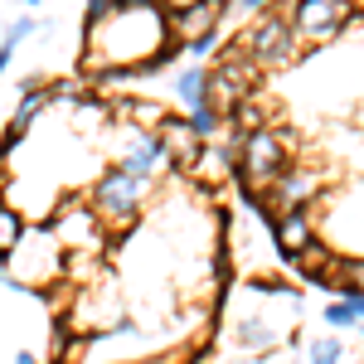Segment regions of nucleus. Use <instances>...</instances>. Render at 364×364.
Listing matches in <instances>:
<instances>
[{"label":"nucleus","mask_w":364,"mask_h":364,"mask_svg":"<svg viewBox=\"0 0 364 364\" xmlns=\"http://www.w3.org/2000/svg\"><path fill=\"white\" fill-rule=\"evenodd\" d=\"M316 238V224H311V209H282L277 224H272V243H277L282 257H296Z\"/></svg>","instance_id":"1a4fd4ad"},{"label":"nucleus","mask_w":364,"mask_h":364,"mask_svg":"<svg viewBox=\"0 0 364 364\" xmlns=\"http://www.w3.org/2000/svg\"><path fill=\"white\" fill-rule=\"evenodd\" d=\"M0 282H10V277H5V262H0Z\"/></svg>","instance_id":"cd10ccee"},{"label":"nucleus","mask_w":364,"mask_h":364,"mask_svg":"<svg viewBox=\"0 0 364 364\" xmlns=\"http://www.w3.org/2000/svg\"><path fill=\"white\" fill-rule=\"evenodd\" d=\"M291 267H296V277L306 282H321L326 291H340V257L331 243H321V238H311L306 248L291 257Z\"/></svg>","instance_id":"6e6552de"},{"label":"nucleus","mask_w":364,"mask_h":364,"mask_svg":"<svg viewBox=\"0 0 364 364\" xmlns=\"http://www.w3.org/2000/svg\"><path fill=\"white\" fill-rule=\"evenodd\" d=\"M166 15H180V10H195V5H204V0H156Z\"/></svg>","instance_id":"4be33fe9"},{"label":"nucleus","mask_w":364,"mask_h":364,"mask_svg":"<svg viewBox=\"0 0 364 364\" xmlns=\"http://www.w3.org/2000/svg\"><path fill=\"white\" fill-rule=\"evenodd\" d=\"M10 58H15V49H10V44H0V78H5V68H10Z\"/></svg>","instance_id":"5701e85b"},{"label":"nucleus","mask_w":364,"mask_h":364,"mask_svg":"<svg viewBox=\"0 0 364 364\" xmlns=\"http://www.w3.org/2000/svg\"><path fill=\"white\" fill-rule=\"evenodd\" d=\"M49 233L63 243V252H73V248L92 252L97 243H102V219H97V209H92V204H78V199L68 195L63 204H58V214H54V224H49Z\"/></svg>","instance_id":"39448f33"},{"label":"nucleus","mask_w":364,"mask_h":364,"mask_svg":"<svg viewBox=\"0 0 364 364\" xmlns=\"http://www.w3.org/2000/svg\"><path fill=\"white\" fill-rule=\"evenodd\" d=\"M326 326H340V331H350V326H364L360 306L350 301V296H336L331 306H326Z\"/></svg>","instance_id":"2eb2a0df"},{"label":"nucleus","mask_w":364,"mask_h":364,"mask_svg":"<svg viewBox=\"0 0 364 364\" xmlns=\"http://www.w3.org/2000/svg\"><path fill=\"white\" fill-rule=\"evenodd\" d=\"M34 29H39V20H34V15H20L15 25L5 29V39H0V44H10V49H15V44H25V39L34 34Z\"/></svg>","instance_id":"6ab92c4d"},{"label":"nucleus","mask_w":364,"mask_h":364,"mask_svg":"<svg viewBox=\"0 0 364 364\" xmlns=\"http://www.w3.org/2000/svg\"><path fill=\"white\" fill-rule=\"evenodd\" d=\"M190 117V127H195V136L209 146V141H219V132H228V117L214 107V102H204V107H195V112H185Z\"/></svg>","instance_id":"4468645a"},{"label":"nucleus","mask_w":364,"mask_h":364,"mask_svg":"<svg viewBox=\"0 0 364 364\" xmlns=\"http://www.w3.org/2000/svg\"><path fill=\"white\" fill-rule=\"evenodd\" d=\"M306 360L311 364H345V345H340L336 336H321V340H311Z\"/></svg>","instance_id":"dca6fc26"},{"label":"nucleus","mask_w":364,"mask_h":364,"mask_svg":"<svg viewBox=\"0 0 364 364\" xmlns=\"http://www.w3.org/2000/svg\"><path fill=\"white\" fill-rule=\"evenodd\" d=\"M350 0H291L287 5V25L296 34V44H331L340 29L350 25Z\"/></svg>","instance_id":"7ed1b4c3"},{"label":"nucleus","mask_w":364,"mask_h":364,"mask_svg":"<svg viewBox=\"0 0 364 364\" xmlns=\"http://www.w3.org/2000/svg\"><path fill=\"white\" fill-rule=\"evenodd\" d=\"M350 10H355V15H360V10H364V0H350Z\"/></svg>","instance_id":"a878e982"},{"label":"nucleus","mask_w":364,"mask_h":364,"mask_svg":"<svg viewBox=\"0 0 364 364\" xmlns=\"http://www.w3.org/2000/svg\"><path fill=\"white\" fill-rule=\"evenodd\" d=\"M238 5H243L248 15H267V10H277L282 0H238Z\"/></svg>","instance_id":"412c9836"},{"label":"nucleus","mask_w":364,"mask_h":364,"mask_svg":"<svg viewBox=\"0 0 364 364\" xmlns=\"http://www.w3.org/2000/svg\"><path fill=\"white\" fill-rule=\"evenodd\" d=\"M350 301H355V306H360V316H364V291H355V296H350Z\"/></svg>","instance_id":"393cba45"},{"label":"nucleus","mask_w":364,"mask_h":364,"mask_svg":"<svg viewBox=\"0 0 364 364\" xmlns=\"http://www.w3.org/2000/svg\"><path fill=\"white\" fill-rule=\"evenodd\" d=\"M175 97L185 102V112H195L209 102V68L204 63H185L180 73H175Z\"/></svg>","instance_id":"9d476101"},{"label":"nucleus","mask_w":364,"mask_h":364,"mask_svg":"<svg viewBox=\"0 0 364 364\" xmlns=\"http://www.w3.org/2000/svg\"><path fill=\"white\" fill-rule=\"evenodd\" d=\"M364 291V257H340V296Z\"/></svg>","instance_id":"a211bd4d"},{"label":"nucleus","mask_w":364,"mask_h":364,"mask_svg":"<svg viewBox=\"0 0 364 364\" xmlns=\"http://www.w3.org/2000/svg\"><path fill=\"white\" fill-rule=\"evenodd\" d=\"M20 146H25V132H20V127H5V132H0V166H5Z\"/></svg>","instance_id":"aec40b11"},{"label":"nucleus","mask_w":364,"mask_h":364,"mask_svg":"<svg viewBox=\"0 0 364 364\" xmlns=\"http://www.w3.org/2000/svg\"><path fill=\"white\" fill-rule=\"evenodd\" d=\"M15 364H39V360H34L29 350H20V355H15Z\"/></svg>","instance_id":"b1692460"},{"label":"nucleus","mask_w":364,"mask_h":364,"mask_svg":"<svg viewBox=\"0 0 364 364\" xmlns=\"http://www.w3.org/2000/svg\"><path fill=\"white\" fill-rule=\"evenodd\" d=\"M49 107V87L44 83H20V102H15V117H10V127H20V132H29V122Z\"/></svg>","instance_id":"f8f14e48"},{"label":"nucleus","mask_w":364,"mask_h":364,"mask_svg":"<svg viewBox=\"0 0 364 364\" xmlns=\"http://www.w3.org/2000/svg\"><path fill=\"white\" fill-rule=\"evenodd\" d=\"M117 10H122V0H87V10H83V34L102 29V25L117 15Z\"/></svg>","instance_id":"f3484780"},{"label":"nucleus","mask_w":364,"mask_h":364,"mask_svg":"<svg viewBox=\"0 0 364 364\" xmlns=\"http://www.w3.org/2000/svg\"><path fill=\"white\" fill-rule=\"evenodd\" d=\"M151 185L156 180H136V175H122V170H102L87 190V204L97 209V219L107 233H127V228L141 219V204L151 199Z\"/></svg>","instance_id":"f257e3e1"},{"label":"nucleus","mask_w":364,"mask_h":364,"mask_svg":"<svg viewBox=\"0 0 364 364\" xmlns=\"http://www.w3.org/2000/svg\"><path fill=\"white\" fill-rule=\"evenodd\" d=\"M228 49L248 54L252 63L267 73V68H287V63H296V34H291V25H287V15L267 10V15H257L238 39H228Z\"/></svg>","instance_id":"f03ea898"},{"label":"nucleus","mask_w":364,"mask_h":364,"mask_svg":"<svg viewBox=\"0 0 364 364\" xmlns=\"http://www.w3.org/2000/svg\"><path fill=\"white\" fill-rule=\"evenodd\" d=\"M185 364H190V360H185Z\"/></svg>","instance_id":"c85d7f7f"},{"label":"nucleus","mask_w":364,"mask_h":364,"mask_svg":"<svg viewBox=\"0 0 364 364\" xmlns=\"http://www.w3.org/2000/svg\"><path fill=\"white\" fill-rule=\"evenodd\" d=\"M267 127V107H262V92H252L243 97L233 112H228V132H238V136H248V132H262Z\"/></svg>","instance_id":"ddd939ff"},{"label":"nucleus","mask_w":364,"mask_h":364,"mask_svg":"<svg viewBox=\"0 0 364 364\" xmlns=\"http://www.w3.org/2000/svg\"><path fill=\"white\" fill-rule=\"evenodd\" d=\"M156 136H161V146H166V156H170V166H175V170H195L204 141L195 136L190 117H166V122L156 127Z\"/></svg>","instance_id":"0eeeda50"},{"label":"nucleus","mask_w":364,"mask_h":364,"mask_svg":"<svg viewBox=\"0 0 364 364\" xmlns=\"http://www.w3.org/2000/svg\"><path fill=\"white\" fill-rule=\"evenodd\" d=\"M122 5H151V0H122Z\"/></svg>","instance_id":"bb28decb"},{"label":"nucleus","mask_w":364,"mask_h":364,"mask_svg":"<svg viewBox=\"0 0 364 364\" xmlns=\"http://www.w3.org/2000/svg\"><path fill=\"white\" fill-rule=\"evenodd\" d=\"M122 132H127V151H122L117 170H122V175H136V180H156V175L170 166L161 136H156V132H141V127H122Z\"/></svg>","instance_id":"423d86ee"},{"label":"nucleus","mask_w":364,"mask_h":364,"mask_svg":"<svg viewBox=\"0 0 364 364\" xmlns=\"http://www.w3.org/2000/svg\"><path fill=\"white\" fill-rule=\"evenodd\" d=\"M228 10V0H204L195 10H180V15H166L170 25V39L185 49V54H204L219 34V15Z\"/></svg>","instance_id":"20e7f679"},{"label":"nucleus","mask_w":364,"mask_h":364,"mask_svg":"<svg viewBox=\"0 0 364 364\" xmlns=\"http://www.w3.org/2000/svg\"><path fill=\"white\" fill-rule=\"evenodd\" d=\"M29 238V224H25V214L10 204V199L0 195V262H10L15 252H20V243Z\"/></svg>","instance_id":"9b49d317"}]
</instances>
